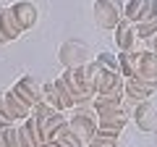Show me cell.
I'll return each instance as SVG.
<instances>
[{"label": "cell", "mask_w": 157, "mask_h": 147, "mask_svg": "<svg viewBox=\"0 0 157 147\" xmlns=\"http://www.w3.org/2000/svg\"><path fill=\"white\" fill-rule=\"evenodd\" d=\"M81 68V79H84V87L94 95L97 92V87H100V81H102V74H105V68L100 66L97 61H86L84 66H78Z\"/></svg>", "instance_id": "obj_11"}, {"label": "cell", "mask_w": 157, "mask_h": 147, "mask_svg": "<svg viewBox=\"0 0 157 147\" xmlns=\"http://www.w3.org/2000/svg\"><path fill=\"white\" fill-rule=\"evenodd\" d=\"M149 50H152V53L157 55V32H155V34L149 37Z\"/></svg>", "instance_id": "obj_23"}, {"label": "cell", "mask_w": 157, "mask_h": 147, "mask_svg": "<svg viewBox=\"0 0 157 147\" xmlns=\"http://www.w3.org/2000/svg\"><path fill=\"white\" fill-rule=\"evenodd\" d=\"M97 63H100L105 71H118V55L115 53H100V55H97Z\"/></svg>", "instance_id": "obj_21"}, {"label": "cell", "mask_w": 157, "mask_h": 147, "mask_svg": "<svg viewBox=\"0 0 157 147\" xmlns=\"http://www.w3.org/2000/svg\"><path fill=\"white\" fill-rule=\"evenodd\" d=\"M123 18V0H97L94 3V21L100 29H115Z\"/></svg>", "instance_id": "obj_3"}, {"label": "cell", "mask_w": 157, "mask_h": 147, "mask_svg": "<svg viewBox=\"0 0 157 147\" xmlns=\"http://www.w3.org/2000/svg\"><path fill=\"white\" fill-rule=\"evenodd\" d=\"M155 89H157V84H149V81L134 79V76L123 81V95H126V97H131V100H136V102L149 100V97L155 95Z\"/></svg>", "instance_id": "obj_8"}, {"label": "cell", "mask_w": 157, "mask_h": 147, "mask_svg": "<svg viewBox=\"0 0 157 147\" xmlns=\"http://www.w3.org/2000/svg\"><path fill=\"white\" fill-rule=\"evenodd\" d=\"M0 116H6V118L13 124V121H26L32 113L24 110V105L11 95V89H8V92L3 89V92H0Z\"/></svg>", "instance_id": "obj_5"}, {"label": "cell", "mask_w": 157, "mask_h": 147, "mask_svg": "<svg viewBox=\"0 0 157 147\" xmlns=\"http://www.w3.org/2000/svg\"><path fill=\"white\" fill-rule=\"evenodd\" d=\"M78 47H81V45H76V42L60 47V61H63V66H66V68H78V66H84V63H86V58H81L76 53Z\"/></svg>", "instance_id": "obj_12"}, {"label": "cell", "mask_w": 157, "mask_h": 147, "mask_svg": "<svg viewBox=\"0 0 157 147\" xmlns=\"http://www.w3.org/2000/svg\"><path fill=\"white\" fill-rule=\"evenodd\" d=\"M134 121H136V126H139L141 131H152L157 126V113H155V108H152V102H136V108H134Z\"/></svg>", "instance_id": "obj_10"}, {"label": "cell", "mask_w": 157, "mask_h": 147, "mask_svg": "<svg viewBox=\"0 0 157 147\" xmlns=\"http://www.w3.org/2000/svg\"><path fill=\"white\" fill-rule=\"evenodd\" d=\"M11 16H13L16 26L21 29V34H24L26 29H32L34 24H37V8H34L32 3H26V0H18V3L11 6Z\"/></svg>", "instance_id": "obj_6"}, {"label": "cell", "mask_w": 157, "mask_h": 147, "mask_svg": "<svg viewBox=\"0 0 157 147\" xmlns=\"http://www.w3.org/2000/svg\"><path fill=\"white\" fill-rule=\"evenodd\" d=\"M52 84H55V89H58V97H60V102H63V110H73V108H76V100H73V95H71V89H68L66 87V81L60 79V76H58L55 81H52Z\"/></svg>", "instance_id": "obj_17"}, {"label": "cell", "mask_w": 157, "mask_h": 147, "mask_svg": "<svg viewBox=\"0 0 157 147\" xmlns=\"http://www.w3.org/2000/svg\"><path fill=\"white\" fill-rule=\"evenodd\" d=\"M68 129L86 145V142L94 137V131H97V110L89 102H86V105H76L73 113H71V118H68Z\"/></svg>", "instance_id": "obj_1"}, {"label": "cell", "mask_w": 157, "mask_h": 147, "mask_svg": "<svg viewBox=\"0 0 157 147\" xmlns=\"http://www.w3.org/2000/svg\"><path fill=\"white\" fill-rule=\"evenodd\" d=\"M18 87H21L24 89V95L29 97V100H32V105H37V102H42V87L37 84V81L32 79V76H24L21 81H16Z\"/></svg>", "instance_id": "obj_14"}, {"label": "cell", "mask_w": 157, "mask_h": 147, "mask_svg": "<svg viewBox=\"0 0 157 147\" xmlns=\"http://www.w3.org/2000/svg\"><path fill=\"white\" fill-rule=\"evenodd\" d=\"M66 124H68V116H63V113L50 116L47 121H39V129H42V139H52V137H55V131L60 129V126H66Z\"/></svg>", "instance_id": "obj_13"}, {"label": "cell", "mask_w": 157, "mask_h": 147, "mask_svg": "<svg viewBox=\"0 0 157 147\" xmlns=\"http://www.w3.org/2000/svg\"><path fill=\"white\" fill-rule=\"evenodd\" d=\"M18 37H21V29L11 16V6H0V45H8Z\"/></svg>", "instance_id": "obj_9"}, {"label": "cell", "mask_w": 157, "mask_h": 147, "mask_svg": "<svg viewBox=\"0 0 157 147\" xmlns=\"http://www.w3.org/2000/svg\"><path fill=\"white\" fill-rule=\"evenodd\" d=\"M134 29H136V37H139V40H149L152 34L157 32V18H152V21H139V24H134Z\"/></svg>", "instance_id": "obj_19"}, {"label": "cell", "mask_w": 157, "mask_h": 147, "mask_svg": "<svg viewBox=\"0 0 157 147\" xmlns=\"http://www.w3.org/2000/svg\"><path fill=\"white\" fill-rule=\"evenodd\" d=\"M115 32V45H118V50L121 53H131L136 47V29H134V24L131 21H126V18H121L118 21V26L113 29Z\"/></svg>", "instance_id": "obj_7"}, {"label": "cell", "mask_w": 157, "mask_h": 147, "mask_svg": "<svg viewBox=\"0 0 157 147\" xmlns=\"http://www.w3.org/2000/svg\"><path fill=\"white\" fill-rule=\"evenodd\" d=\"M131 63H134V68H131L134 79L157 84V55L152 50H131Z\"/></svg>", "instance_id": "obj_2"}, {"label": "cell", "mask_w": 157, "mask_h": 147, "mask_svg": "<svg viewBox=\"0 0 157 147\" xmlns=\"http://www.w3.org/2000/svg\"><path fill=\"white\" fill-rule=\"evenodd\" d=\"M144 3L147 0H131L128 6H123V18L131 21V24L144 21Z\"/></svg>", "instance_id": "obj_15"}, {"label": "cell", "mask_w": 157, "mask_h": 147, "mask_svg": "<svg viewBox=\"0 0 157 147\" xmlns=\"http://www.w3.org/2000/svg\"><path fill=\"white\" fill-rule=\"evenodd\" d=\"M0 147H18V126L13 124L0 126Z\"/></svg>", "instance_id": "obj_18"}, {"label": "cell", "mask_w": 157, "mask_h": 147, "mask_svg": "<svg viewBox=\"0 0 157 147\" xmlns=\"http://www.w3.org/2000/svg\"><path fill=\"white\" fill-rule=\"evenodd\" d=\"M123 81L126 79L121 76V71H105L94 95L97 97H110V100H121L123 97Z\"/></svg>", "instance_id": "obj_4"}, {"label": "cell", "mask_w": 157, "mask_h": 147, "mask_svg": "<svg viewBox=\"0 0 157 147\" xmlns=\"http://www.w3.org/2000/svg\"><path fill=\"white\" fill-rule=\"evenodd\" d=\"M39 147H60V145H58L55 139H45V142H42V145H39Z\"/></svg>", "instance_id": "obj_24"}, {"label": "cell", "mask_w": 157, "mask_h": 147, "mask_svg": "<svg viewBox=\"0 0 157 147\" xmlns=\"http://www.w3.org/2000/svg\"><path fill=\"white\" fill-rule=\"evenodd\" d=\"M55 113H58V110H55V108H50L47 102H37V105L32 108V116L37 121H47L50 116H55Z\"/></svg>", "instance_id": "obj_20"}, {"label": "cell", "mask_w": 157, "mask_h": 147, "mask_svg": "<svg viewBox=\"0 0 157 147\" xmlns=\"http://www.w3.org/2000/svg\"><path fill=\"white\" fill-rule=\"evenodd\" d=\"M18 147H37V142L32 139V134L26 131V126H18Z\"/></svg>", "instance_id": "obj_22"}, {"label": "cell", "mask_w": 157, "mask_h": 147, "mask_svg": "<svg viewBox=\"0 0 157 147\" xmlns=\"http://www.w3.org/2000/svg\"><path fill=\"white\" fill-rule=\"evenodd\" d=\"M42 102H47L50 108H55L58 113H66V110H63L60 97H58V89H55V84H52V81H47V84L42 87Z\"/></svg>", "instance_id": "obj_16"}]
</instances>
